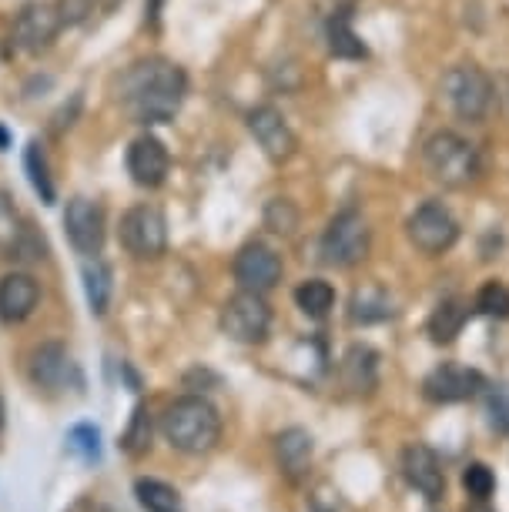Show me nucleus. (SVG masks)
<instances>
[{
  "label": "nucleus",
  "mask_w": 509,
  "mask_h": 512,
  "mask_svg": "<svg viewBox=\"0 0 509 512\" xmlns=\"http://www.w3.org/2000/svg\"><path fill=\"white\" fill-rule=\"evenodd\" d=\"M188 94V77L165 57L131 64L121 77V101L138 124H165L178 114Z\"/></svg>",
  "instance_id": "f257e3e1"
},
{
  "label": "nucleus",
  "mask_w": 509,
  "mask_h": 512,
  "mask_svg": "<svg viewBox=\"0 0 509 512\" xmlns=\"http://www.w3.org/2000/svg\"><path fill=\"white\" fill-rule=\"evenodd\" d=\"M161 436L171 442V449L185 452V456H201L222 439V415L201 395H181V399L168 402L165 415H161Z\"/></svg>",
  "instance_id": "f03ea898"
},
{
  "label": "nucleus",
  "mask_w": 509,
  "mask_h": 512,
  "mask_svg": "<svg viewBox=\"0 0 509 512\" xmlns=\"http://www.w3.org/2000/svg\"><path fill=\"white\" fill-rule=\"evenodd\" d=\"M426 168L429 175L446 188H466L479 178V154L456 131H439L426 141Z\"/></svg>",
  "instance_id": "7ed1b4c3"
},
{
  "label": "nucleus",
  "mask_w": 509,
  "mask_h": 512,
  "mask_svg": "<svg viewBox=\"0 0 509 512\" xmlns=\"http://www.w3.org/2000/svg\"><path fill=\"white\" fill-rule=\"evenodd\" d=\"M369 245H372V231L366 225V218H362L355 208H349V211H342V215H335L329 221L319 251H322L325 265L352 268L369 255Z\"/></svg>",
  "instance_id": "20e7f679"
},
{
  "label": "nucleus",
  "mask_w": 509,
  "mask_h": 512,
  "mask_svg": "<svg viewBox=\"0 0 509 512\" xmlns=\"http://www.w3.org/2000/svg\"><path fill=\"white\" fill-rule=\"evenodd\" d=\"M118 238L131 258L151 262V258L165 255L168 248V221L155 205H134L124 211Z\"/></svg>",
  "instance_id": "39448f33"
},
{
  "label": "nucleus",
  "mask_w": 509,
  "mask_h": 512,
  "mask_svg": "<svg viewBox=\"0 0 509 512\" xmlns=\"http://www.w3.org/2000/svg\"><path fill=\"white\" fill-rule=\"evenodd\" d=\"M222 332L238 345H262L272 332V308L258 292H238L222 308Z\"/></svg>",
  "instance_id": "423d86ee"
},
{
  "label": "nucleus",
  "mask_w": 509,
  "mask_h": 512,
  "mask_svg": "<svg viewBox=\"0 0 509 512\" xmlns=\"http://www.w3.org/2000/svg\"><path fill=\"white\" fill-rule=\"evenodd\" d=\"M443 94L463 121H483L493 104V81L483 67L459 64L443 77Z\"/></svg>",
  "instance_id": "0eeeda50"
},
{
  "label": "nucleus",
  "mask_w": 509,
  "mask_h": 512,
  "mask_svg": "<svg viewBox=\"0 0 509 512\" xmlns=\"http://www.w3.org/2000/svg\"><path fill=\"white\" fill-rule=\"evenodd\" d=\"M406 231H409V241L422 255H443L459 238L456 218L449 215L439 201H426V205H419L412 211V218L406 221Z\"/></svg>",
  "instance_id": "6e6552de"
},
{
  "label": "nucleus",
  "mask_w": 509,
  "mask_h": 512,
  "mask_svg": "<svg viewBox=\"0 0 509 512\" xmlns=\"http://www.w3.org/2000/svg\"><path fill=\"white\" fill-rule=\"evenodd\" d=\"M64 231L71 248L84 258H98L104 248V211L91 198H71L64 208Z\"/></svg>",
  "instance_id": "1a4fd4ad"
},
{
  "label": "nucleus",
  "mask_w": 509,
  "mask_h": 512,
  "mask_svg": "<svg viewBox=\"0 0 509 512\" xmlns=\"http://www.w3.org/2000/svg\"><path fill=\"white\" fill-rule=\"evenodd\" d=\"M486 389V375L476 369H466V365H439L426 375L422 382V395L432 405H456L473 399Z\"/></svg>",
  "instance_id": "9d476101"
},
{
  "label": "nucleus",
  "mask_w": 509,
  "mask_h": 512,
  "mask_svg": "<svg viewBox=\"0 0 509 512\" xmlns=\"http://www.w3.org/2000/svg\"><path fill=\"white\" fill-rule=\"evenodd\" d=\"M0 255L17 258V262H37V258H44V241L21 218V211H17L7 191H0Z\"/></svg>",
  "instance_id": "9b49d317"
},
{
  "label": "nucleus",
  "mask_w": 509,
  "mask_h": 512,
  "mask_svg": "<svg viewBox=\"0 0 509 512\" xmlns=\"http://www.w3.org/2000/svg\"><path fill=\"white\" fill-rule=\"evenodd\" d=\"M235 282L245 288V292H272V288L282 282V258L275 255L272 248L262 245V241H252L238 251L235 258Z\"/></svg>",
  "instance_id": "f8f14e48"
},
{
  "label": "nucleus",
  "mask_w": 509,
  "mask_h": 512,
  "mask_svg": "<svg viewBox=\"0 0 509 512\" xmlns=\"http://www.w3.org/2000/svg\"><path fill=\"white\" fill-rule=\"evenodd\" d=\"M402 476H406V482L422 499L439 502L446 496L443 462H439V456L429 446H422V442H412V446H406V452H402Z\"/></svg>",
  "instance_id": "ddd939ff"
},
{
  "label": "nucleus",
  "mask_w": 509,
  "mask_h": 512,
  "mask_svg": "<svg viewBox=\"0 0 509 512\" xmlns=\"http://www.w3.org/2000/svg\"><path fill=\"white\" fill-rule=\"evenodd\" d=\"M61 27V11L54 4H27L14 21V44L27 54H41L51 47Z\"/></svg>",
  "instance_id": "4468645a"
},
{
  "label": "nucleus",
  "mask_w": 509,
  "mask_h": 512,
  "mask_svg": "<svg viewBox=\"0 0 509 512\" xmlns=\"http://www.w3.org/2000/svg\"><path fill=\"white\" fill-rule=\"evenodd\" d=\"M168 168H171L168 148L158 138H151V134H141L138 141H131V148H128V175H131L134 185L161 188V185H165V178H168Z\"/></svg>",
  "instance_id": "2eb2a0df"
},
{
  "label": "nucleus",
  "mask_w": 509,
  "mask_h": 512,
  "mask_svg": "<svg viewBox=\"0 0 509 512\" xmlns=\"http://www.w3.org/2000/svg\"><path fill=\"white\" fill-rule=\"evenodd\" d=\"M248 131H252V138L258 141V148H262L272 161H288L295 154V134L292 128L285 124V118L278 114L275 108H255L248 114Z\"/></svg>",
  "instance_id": "dca6fc26"
},
{
  "label": "nucleus",
  "mask_w": 509,
  "mask_h": 512,
  "mask_svg": "<svg viewBox=\"0 0 509 512\" xmlns=\"http://www.w3.org/2000/svg\"><path fill=\"white\" fill-rule=\"evenodd\" d=\"M31 382L37 389H64L67 382H78L81 385V375H78V365L71 362V355L61 342H44L37 345L34 355H31Z\"/></svg>",
  "instance_id": "f3484780"
},
{
  "label": "nucleus",
  "mask_w": 509,
  "mask_h": 512,
  "mask_svg": "<svg viewBox=\"0 0 509 512\" xmlns=\"http://www.w3.org/2000/svg\"><path fill=\"white\" fill-rule=\"evenodd\" d=\"M37 302H41V285L34 275L11 272L0 278V322L21 325L34 315Z\"/></svg>",
  "instance_id": "a211bd4d"
},
{
  "label": "nucleus",
  "mask_w": 509,
  "mask_h": 512,
  "mask_svg": "<svg viewBox=\"0 0 509 512\" xmlns=\"http://www.w3.org/2000/svg\"><path fill=\"white\" fill-rule=\"evenodd\" d=\"M339 379L352 395H372L379 385V355L369 345H349L339 362Z\"/></svg>",
  "instance_id": "6ab92c4d"
},
{
  "label": "nucleus",
  "mask_w": 509,
  "mask_h": 512,
  "mask_svg": "<svg viewBox=\"0 0 509 512\" xmlns=\"http://www.w3.org/2000/svg\"><path fill=\"white\" fill-rule=\"evenodd\" d=\"M312 452H315V442H312V436L305 429H285V432H278V436H275L278 469H282L292 482L309 476Z\"/></svg>",
  "instance_id": "aec40b11"
},
{
  "label": "nucleus",
  "mask_w": 509,
  "mask_h": 512,
  "mask_svg": "<svg viewBox=\"0 0 509 512\" xmlns=\"http://www.w3.org/2000/svg\"><path fill=\"white\" fill-rule=\"evenodd\" d=\"M325 37H329V54L339 57V61H362V57H366V44H362L359 34L352 31L349 7H339V11L329 17Z\"/></svg>",
  "instance_id": "412c9836"
},
{
  "label": "nucleus",
  "mask_w": 509,
  "mask_h": 512,
  "mask_svg": "<svg viewBox=\"0 0 509 512\" xmlns=\"http://www.w3.org/2000/svg\"><path fill=\"white\" fill-rule=\"evenodd\" d=\"M134 496H138V506L144 512H185V502H181V492L175 486L161 479H148L141 476L134 482Z\"/></svg>",
  "instance_id": "4be33fe9"
},
{
  "label": "nucleus",
  "mask_w": 509,
  "mask_h": 512,
  "mask_svg": "<svg viewBox=\"0 0 509 512\" xmlns=\"http://www.w3.org/2000/svg\"><path fill=\"white\" fill-rule=\"evenodd\" d=\"M466 318H469L466 302H459V298H446V302H439L436 312L429 315V325H426L429 335H432V342L449 345L459 332H463Z\"/></svg>",
  "instance_id": "5701e85b"
},
{
  "label": "nucleus",
  "mask_w": 509,
  "mask_h": 512,
  "mask_svg": "<svg viewBox=\"0 0 509 512\" xmlns=\"http://www.w3.org/2000/svg\"><path fill=\"white\" fill-rule=\"evenodd\" d=\"M392 315V302L382 288H359L349 302V322L352 325H376Z\"/></svg>",
  "instance_id": "b1692460"
},
{
  "label": "nucleus",
  "mask_w": 509,
  "mask_h": 512,
  "mask_svg": "<svg viewBox=\"0 0 509 512\" xmlns=\"http://www.w3.org/2000/svg\"><path fill=\"white\" fill-rule=\"evenodd\" d=\"M84 295H88L91 312L104 318L111 305V268L101 262V258H88L84 265Z\"/></svg>",
  "instance_id": "393cba45"
},
{
  "label": "nucleus",
  "mask_w": 509,
  "mask_h": 512,
  "mask_svg": "<svg viewBox=\"0 0 509 512\" xmlns=\"http://www.w3.org/2000/svg\"><path fill=\"white\" fill-rule=\"evenodd\" d=\"M151 432H155V425H151V412H148V405H134V412H131V422H128V429L121 432V439H118V446L124 456H131V459H141L144 452L151 449Z\"/></svg>",
  "instance_id": "a878e982"
},
{
  "label": "nucleus",
  "mask_w": 509,
  "mask_h": 512,
  "mask_svg": "<svg viewBox=\"0 0 509 512\" xmlns=\"http://www.w3.org/2000/svg\"><path fill=\"white\" fill-rule=\"evenodd\" d=\"M295 305L309 318H315V322H322L335 305V288L329 282H322V278H309V282L295 288Z\"/></svg>",
  "instance_id": "bb28decb"
},
{
  "label": "nucleus",
  "mask_w": 509,
  "mask_h": 512,
  "mask_svg": "<svg viewBox=\"0 0 509 512\" xmlns=\"http://www.w3.org/2000/svg\"><path fill=\"white\" fill-rule=\"evenodd\" d=\"M24 171L44 205H54V181H51V168H47V154L41 148V141H31L24 148Z\"/></svg>",
  "instance_id": "cd10ccee"
},
{
  "label": "nucleus",
  "mask_w": 509,
  "mask_h": 512,
  "mask_svg": "<svg viewBox=\"0 0 509 512\" xmlns=\"http://www.w3.org/2000/svg\"><path fill=\"white\" fill-rule=\"evenodd\" d=\"M64 442H67V449L84 462V466H98L101 462V429L98 425H91V422L71 425Z\"/></svg>",
  "instance_id": "c85d7f7f"
},
{
  "label": "nucleus",
  "mask_w": 509,
  "mask_h": 512,
  "mask_svg": "<svg viewBox=\"0 0 509 512\" xmlns=\"http://www.w3.org/2000/svg\"><path fill=\"white\" fill-rule=\"evenodd\" d=\"M486 422L499 436H509V385H486Z\"/></svg>",
  "instance_id": "c756f323"
},
{
  "label": "nucleus",
  "mask_w": 509,
  "mask_h": 512,
  "mask_svg": "<svg viewBox=\"0 0 509 512\" xmlns=\"http://www.w3.org/2000/svg\"><path fill=\"white\" fill-rule=\"evenodd\" d=\"M476 312L489 318H509V288L503 282H486L476 295Z\"/></svg>",
  "instance_id": "7c9ffc66"
},
{
  "label": "nucleus",
  "mask_w": 509,
  "mask_h": 512,
  "mask_svg": "<svg viewBox=\"0 0 509 512\" xmlns=\"http://www.w3.org/2000/svg\"><path fill=\"white\" fill-rule=\"evenodd\" d=\"M463 489L469 499H489L496 492V476L486 462H469L463 469Z\"/></svg>",
  "instance_id": "2f4dec72"
},
{
  "label": "nucleus",
  "mask_w": 509,
  "mask_h": 512,
  "mask_svg": "<svg viewBox=\"0 0 509 512\" xmlns=\"http://www.w3.org/2000/svg\"><path fill=\"white\" fill-rule=\"evenodd\" d=\"M265 225L272 228V231H278V235H292V231L299 228V208H295L288 198L268 201V208H265Z\"/></svg>",
  "instance_id": "473e14b6"
},
{
  "label": "nucleus",
  "mask_w": 509,
  "mask_h": 512,
  "mask_svg": "<svg viewBox=\"0 0 509 512\" xmlns=\"http://www.w3.org/2000/svg\"><path fill=\"white\" fill-rule=\"evenodd\" d=\"M91 7H94V0H61V4H57V11H61L64 24H78V21H84V17L91 14Z\"/></svg>",
  "instance_id": "72a5a7b5"
},
{
  "label": "nucleus",
  "mask_w": 509,
  "mask_h": 512,
  "mask_svg": "<svg viewBox=\"0 0 509 512\" xmlns=\"http://www.w3.org/2000/svg\"><path fill=\"white\" fill-rule=\"evenodd\" d=\"M161 7H165V0H148V27H158Z\"/></svg>",
  "instance_id": "f704fd0d"
},
{
  "label": "nucleus",
  "mask_w": 509,
  "mask_h": 512,
  "mask_svg": "<svg viewBox=\"0 0 509 512\" xmlns=\"http://www.w3.org/2000/svg\"><path fill=\"white\" fill-rule=\"evenodd\" d=\"M466 512H496V509H493V506H486V499H473V502L466 506Z\"/></svg>",
  "instance_id": "c9c22d12"
},
{
  "label": "nucleus",
  "mask_w": 509,
  "mask_h": 512,
  "mask_svg": "<svg viewBox=\"0 0 509 512\" xmlns=\"http://www.w3.org/2000/svg\"><path fill=\"white\" fill-rule=\"evenodd\" d=\"M0 148H7V134H4V128H0Z\"/></svg>",
  "instance_id": "e433bc0d"
},
{
  "label": "nucleus",
  "mask_w": 509,
  "mask_h": 512,
  "mask_svg": "<svg viewBox=\"0 0 509 512\" xmlns=\"http://www.w3.org/2000/svg\"><path fill=\"white\" fill-rule=\"evenodd\" d=\"M0 429H4V399H0Z\"/></svg>",
  "instance_id": "4c0bfd02"
},
{
  "label": "nucleus",
  "mask_w": 509,
  "mask_h": 512,
  "mask_svg": "<svg viewBox=\"0 0 509 512\" xmlns=\"http://www.w3.org/2000/svg\"><path fill=\"white\" fill-rule=\"evenodd\" d=\"M335 4H342V7H352V0H335Z\"/></svg>",
  "instance_id": "58836bf2"
}]
</instances>
